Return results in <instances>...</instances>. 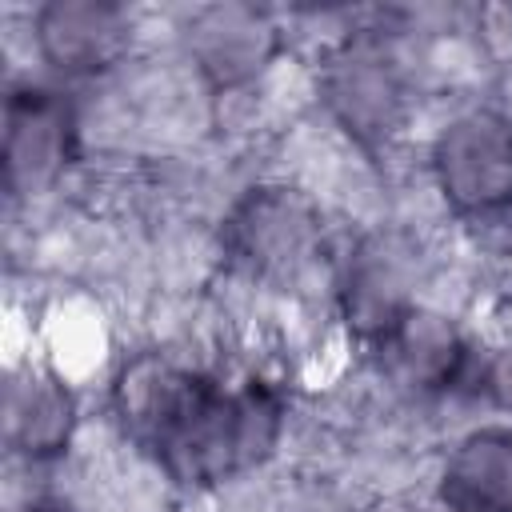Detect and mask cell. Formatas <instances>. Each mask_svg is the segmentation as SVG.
I'll return each instance as SVG.
<instances>
[{"instance_id": "obj_1", "label": "cell", "mask_w": 512, "mask_h": 512, "mask_svg": "<svg viewBox=\"0 0 512 512\" xmlns=\"http://www.w3.org/2000/svg\"><path fill=\"white\" fill-rule=\"evenodd\" d=\"M116 412L124 432L184 484L244 472L272 448L280 428V400L264 384L252 380L228 392L156 356H140L120 372Z\"/></svg>"}, {"instance_id": "obj_2", "label": "cell", "mask_w": 512, "mask_h": 512, "mask_svg": "<svg viewBox=\"0 0 512 512\" xmlns=\"http://www.w3.org/2000/svg\"><path fill=\"white\" fill-rule=\"evenodd\" d=\"M444 196L464 212H492L512 200V124L492 112L456 120L436 144Z\"/></svg>"}, {"instance_id": "obj_3", "label": "cell", "mask_w": 512, "mask_h": 512, "mask_svg": "<svg viewBox=\"0 0 512 512\" xmlns=\"http://www.w3.org/2000/svg\"><path fill=\"white\" fill-rule=\"evenodd\" d=\"M440 500L448 512H512V436H468L444 468Z\"/></svg>"}, {"instance_id": "obj_4", "label": "cell", "mask_w": 512, "mask_h": 512, "mask_svg": "<svg viewBox=\"0 0 512 512\" xmlns=\"http://www.w3.org/2000/svg\"><path fill=\"white\" fill-rule=\"evenodd\" d=\"M68 108L52 92H16L8 100V184H36L64 164Z\"/></svg>"}, {"instance_id": "obj_5", "label": "cell", "mask_w": 512, "mask_h": 512, "mask_svg": "<svg viewBox=\"0 0 512 512\" xmlns=\"http://www.w3.org/2000/svg\"><path fill=\"white\" fill-rule=\"evenodd\" d=\"M120 12L108 4H52L40 12V48L68 72H92L120 48Z\"/></svg>"}, {"instance_id": "obj_6", "label": "cell", "mask_w": 512, "mask_h": 512, "mask_svg": "<svg viewBox=\"0 0 512 512\" xmlns=\"http://www.w3.org/2000/svg\"><path fill=\"white\" fill-rule=\"evenodd\" d=\"M72 400L60 380L28 372L8 388V440L28 456H48L68 440Z\"/></svg>"}, {"instance_id": "obj_7", "label": "cell", "mask_w": 512, "mask_h": 512, "mask_svg": "<svg viewBox=\"0 0 512 512\" xmlns=\"http://www.w3.org/2000/svg\"><path fill=\"white\" fill-rule=\"evenodd\" d=\"M352 88H356V92H368V88H372V92H388V88H384V80H380V76H372V80H368V76H364V72H356V76H352V80H348V84H344V88H336V92H352ZM368 108H372V112H376V116H380V112H384V108H380V104H376V100H368V96H360V100H356V104H352V112H348V116H352V120H368Z\"/></svg>"}, {"instance_id": "obj_8", "label": "cell", "mask_w": 512, "mask_h": 512, "mask_svg": "<svg viewBox=\"0 0 512 512\" xmlns=\"http://www.w3.org/2000/svg\"><path fill=\"white\" fill-rule=\"evenodd\" d=\"M28 512H72L68 504H60V500H40V504H32Z\"/></svg>"}]
</instances>
